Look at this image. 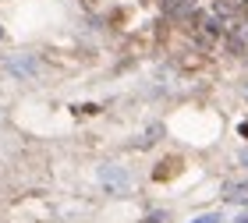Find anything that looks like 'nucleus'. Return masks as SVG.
Listing matches in <instances>:
<instances>
[{
	"label": "nucleus",
	"instance_id": "obj_1",
	"mask_svg": "<svg viewBox=\"0 0 248 223\" xmlns=\"http://www.w3.org/2000/svg\"><path fill=\"white\" fill-rule=\"evenodd\" d=\"M103 184H107V188H114V192H121V184H124V174L117 170V166H107V170H103Z\"/></svg>",
	"mask_w": 248,
	"mask_h": 223
},
{
	"label": "nucleus",
	"instance_id": "obj_2",
	"mask_svg": "<svg viewBox=\"0 0 248 223\" xmlns=\"http://www.w3.org/2000/svg\"><path fill=\"white\" fill-rule=\"evenodd\" d=\"M36 68H32L29 60H11V74H32Z\"/></svg>",
	"mask_w": 248,
	"mask_h": 223
},
{
	"label": "nucleus",
	"instance_id": "obj_3",
	"mask_svg": "<svg viewBox=\"0 0 248 223\" xmlns=\"http://www.w3.org/2000/svg\"><path fill=\"white\" fill-rule=\"evenodd\" d=\"M227 195H231V198H248V184H231Z\"/></svg>",
	"mask_w": 248,
	"mask_h": 223
},
{
	"label": "nucleus",
	"instance_id": "obj_4",
	"mask_svg": "<svg viewBox=\"0 0 248 223\" xmlns=\"http://www.w3.org/2000/svg\"><path fill=\"white\" fill-rule=\"evenodd\" d=\"M160 131H163L160 124H153L149 131H145V138H142V146H153V142H156V138H160Z\"/></svg>",
	"mask_w": 248,
	"mask_h": 223
},
{
	"label": "nucleus",
	"instance_id": "obj_5",
	"mask_svg": "<svg viewBox=\"0 0 248 223\" xmlns=\"http://www.w3.org/2000/svg\"><path fill=\"white\" fill-rule=\"evenodd\" d=\"M170 174H174V163H167V166L160 163V166L153 170V177H156V181H163V177H170Z\"/></svg>",
	"mask_w": 248,
	"mask_h": 223
},
{
	"label": "nucleus",
	"instance_id": "obj_6",
	"mask_svg": "<svg viewBox=\"0 0 248 223\" xmlns=\"http://www.w3.org/2000/svg\"><path fill=\"white\" fill-rule=\"evenodd\" d=\"M75 110H82V114H99V106H96V103H85V106H75Z\"/></svg>",
	"mask_w": 248,
	"mask_h": 223
},
{
	"label": "nucleus",
	"instance_id": "obj_7",
	"mask_svg": "<svg viewBox=\"0 0 248 223\" xmlns=\"http://www.w3.org/2000/svg\"><path fill=\"white\" fill-rule=\"evenodd\" d=\"M191 223H220V216H199V220H191Z\"/></svg>",
	"mask_w": 248,
	"mask_h": 223
},
{
	"label": "nucleus",
	"instance_id": "obj_8",
	"mask_svg": "<svg viewBox=\"0 0 248 223\" xmlns=\"http://www.w3.org/2000/svg\"><path fill=\"white\" fill-rule=\"evenodd\" d=\"M245 223H248V220H245Z\"/></svg>",
	"mask_w": 248,
	"mask_h": 223
}]
</instances>
